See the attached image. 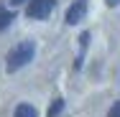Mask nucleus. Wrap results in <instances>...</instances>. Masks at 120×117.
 I'll return each mask as SVG.
<instances>
[{"mask_svg":"<svg viewBox=\"0 0 120 117\" xmlns=\"http://www.w3.org/2000/svg\"><path fill=\"white\" fill-rule=\"evenodd\" d=\"M107 117H120V99L110 107V112H107Z\"/></svg>","mask_w":120,"mask_h":117,"instance_id":"7","label":"nucleus"},{"mask_svg":"<svg viewBox=\"0 0 120 117\" xmlns=\"http://www.w3.org/2000/svg\"><path fill=\"white\" fill-rule=\"evenodd\" d=\"M54 0H28V5H26V15L28 18H33V21H44L51 15V10H54Z\"/></svg>","mask_w":120,"mask_h":117,"instance_id":"2","label":"nucleus"},{"mask_svg":"<svg viewBox=\"0 0 120 117\" xmlns=\"http://www.w3.org/2000/svg\"><path fill=\"white\" fill-rule=\"evenodd\" d=\"M10 3H13V5H21V3H23V0H10Z\"/></svg>","mask_w":120,"mask_h":117,"instance_id":"9","label":"nucleus"},{"mask_svg":"<svg viewBox=\"0 0 120 117\" xmlns=\"http://www.w3.org/2000/svg\"><path fill=\"white\" fill-rule=\"evenodd\" d=\"M61 110H64V99H61V97H56V99L51 102V107H49L46 117H56V115H59V112H61Z\"/></svg>","mask_w":120,"mask_h":117,"instance_id":"6","label":"nucleus"},{"mask_svg":"<svg viewBox=\"0 0 120 117\" xmlns=\"http://www.w3.org/2000/svg\"><path fill=\"white\" fill-rule=\"evenodd\" d=\"M33 56H36V43H33V41H21L18 46L10 48V53L5 56V69L13 74V71L28 66V64L33 61Z\"/></svg>","mask_w":120,"mask_h":117,"instance_id":"1","label":"nucleus"},{"mask_svg":"<svg viewBox=\"0 0 120 117\" xmlns=\"http://www.w3.org/2000/svg\"><path fill=\"white\" fill-rule=\"evenodd\" d=\"M105 3H107L110 8H115V5H120V0H105Z\"/></svg>","mask_w":120,"mask_h":117,"instance_id":"8","label":"nucleus"},{"mask_svg":"<svg viewBox=\"0 0 120 117\" xmlns=\"http://www.w3.org/2000/svg\"><path fill=\"white\" fill-rule=\"evenodd\" d=\"M13 18H15V13H13V10H5V8H0V31H3V28H8Z\"/></svg>","mask_w":120,"mask_h":117,"instance_id":"5","label":"nucleus"},{"mask_svg":"<svg viewBox=\"0 0 120 117\" xmlns=\"http://www.w3.org/2000/svg\"><path fill=\"white\" fill-rule=\"evenodd\" d=\"M13 117H38V112H36V107L33 104H18L15 107V112H13Z\"/></svg>","mask_w":120,"mask_h":117,"instance_id":"4","label":"nucleus"},{"mask_svg":"<svg viewBox=\"0 0 120 117\" xmlns=\"http://www.w3.org/2000/svg\"><path fill=\"white\" fill-rule=\"evenodd\" d=\"M84 13H87V0H74L72 5L67 8V15H64V21L69 25H77L82 18H84Z\"/></svg>","mask_w":120,"mask_h":117,"instance_id":"3","label":"nucleus"}]
</instances>
